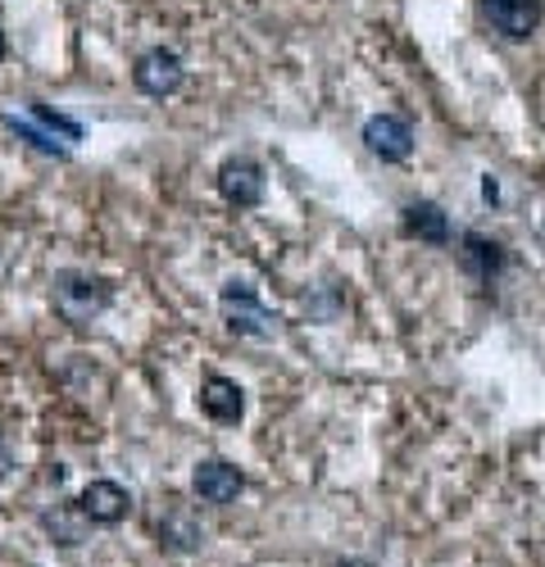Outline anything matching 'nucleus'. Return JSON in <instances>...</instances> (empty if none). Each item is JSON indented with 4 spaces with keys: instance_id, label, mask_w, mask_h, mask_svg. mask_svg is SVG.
Returning a JSON list of instances; mask_svg holds the SVG:
<instances>
[{
    "instance_id": "obj_12",
    "label": "nucleus",
    "mask_w": 545,
    "mask_h": 567,
    "mask_svg": "<svg viewBox=\"0 0 545 567\" xmlns=\"http://www.w3.org/2000/svg\"><path fill=\"white\" fill-rule=\"evenodd\" d=\"M160 540L168 549H177V554H192V549L205 545V532H200V523H192V517H187V508H173L160 523Z\"/></svg>"
},
{
    "instance_id": "obj_14",
    "label": "nucleus",
    "mask_w": 545,
    "mask_h": 567,
    "mask_svg": "<svg viewBox=\"0 0 545 567\" xmlns=\"http://www.w3.org/2000/svg\"><path fill=\"white\" fill-rule=\"evenodd\" d=\"M32 114L45 123V132H60L64 141H82V123H73V118H64V114H55L51 105H41V101H32Z\"/></svg>"
},
{
    "instance_id": "obj_6",
    "label": "nucleus",
    "mask_w": 545,
    "mask_h": 567,
    "mask_svg": "<svg viewBox=\"0 0 545 567\" xmlns=\"http://www.w3.org/2000/svg\"><path fill=\"white\" fill-rule=\"evenodd\" d=\"M78 513L86 517L91 527H119L123 517L132 513V495L119 482H91L78 495Z\"/></svg>"
},
{
    "instance_id": "obj_1",
    "label": "nucleus",
    "mask_w": 545,
    "mask_h": 567,
    "mask_svg": "<svg viewBox=\"0 0 545 567\" xmlns=\"http://www.w3.org/2000/svg\"><path fill=\"white\" fill-rule=\"evenodd\" d=\"M114 300V287L105 277H91V272H55L51 281V305L69 327H86L91 318H101Z\"/></svg>"
},
{
    "instance_id": "obj_7",
    "label": "nucleus",
    "mask_w": 545,
    "mask_h": 567,
    "mask_svg": "<svg viewBox=\"0 0 545 567\" xmlns=\"http://www.w3.org/2000/svg\"><path fill=\"white\" fill-rule=\"evenodd\" d=\"M218 196L237 209H255L264 200V168L255 159H227L218 168Z\"/></svg>"
},
{
    "instance_id": "obj_8",
    "label": "nucleus",
    "mask_w": 545,
    "mask_h": 567,
    "mask_svg": "<svg viewBox=\"0 0 545 567\" xmlns=\"http://www.w3.org/2000/svg\"><path fill=\"white\" fill-rule=\"evenodd\" d=\"M192 486L205 504H233L241 491H246V477L237 472V463H227V458H205L196 463L192 472Z\"/></svg>"
},
{
    "instance_id": "obj_17",
    "label": "nucleus",
    "mask_w": 545,
    "mask_h": 567,
    "mask_svg": "<svg viewBox=\"0 0 545 567\" xmlns=\"http://www.w3.org/2000/svg\"><path fill=\"white\" fill-rule=\"evenodd\" d=\"M0 60H6V32H0Z\"/></svg>"
},
{
    "instance_id": "obj_13",
    "label": "nucleus",
    "mask_w": 545,
    "mask_h": 567,
    "mask_svg": "<svg viewBox=\"0 0 545 567\" xmlns=\"http://www.w3.org/2000/svg\"><path fill=\"white\" fill-rule=\"evenodd\" d=\"M0 123H6L10 132H19V136L28 141V146H37L41 155H64V146L55 141V132H41V127H32V123H23V118H14V114H6Z\"/></svg>"
},
{
    "instance_id": "obj_11",
    "label": "nucleus",
    "mask_w": 545,
    "mask_h": 567,
    "mask_svg": "<svg viewBox=\"0 0 545 567\" xmlns=\"http://www.w3.org/2000/svg\"><path fill=\"white\" fill-rule=\"evenodd\" d=\"M464 268L477 277V281H495L500 277V268H505V246L500 241H486V236H477V231H469L464 236Z\"/></svg>"
},
{
    "instance_id": "obj_18",
    "label": "nucleus",
    "mask_w": 545,
    "mask_h": 567,
    "mask_svg": "<svg viewBox=\"0 0 545 567\" xmlns=\"http://www.w3.org/2000/svg\"><path fill=\"white\" fill-rule=\"evenodd\" d=\"M341 567H363V563H341Z\"/></svg>"
},
{
    "instance_id": "obj_16",
    "label": "nucleus",
    "mask_w": 545,
    "mask_h": 567,
    "mask_svg": "<svg viewBox=\"0 0 545 567\" xmlns=\"http://www.w3.org/2000/svg\"><path fill=\"white\" fill-rule=\"evenodd\" d=\"M14 467V454H10V445H6V436H0V477Z\"/></svg>"
},
{
    "instance_id": "obj_4",
    "label": "nucleus",
    "mask_w": 545,
    "mask_h": 567,
    "mask_svg": "<svg viewBox=\"0 0 545 567\" xmlns=\"http://www.w3.org/2000/svg\"><path fill=\"white\" fill-rule=\"evenodd\" d=\"M363 146H369L382 164H404L414 155V127L395 114H373L363 123Z\"/></svg>"
},
{
    "instance_id": "obj_3",
    "label": "nucleus",
    "mask_w": 545,
    "mask_h": 567,
    "mask_svg": "<svg viewBox=\"0 0 545 567\" xmlns=\"http://www.w3.org/2000/svg\"><path fill=\"white\" fill-rule=\"evenodd\" d=\"M477 6H482V19L510 41L532 37L545 19V0H477Z\"/></svg>"
},
{
    "instance_id": "obj_9",
    "label": "nucleus",
    "mask_w": 545,
    "mask_h": 567,
    "mask_svg": "<svg viewBox=\"0 0 545 567\" xmlns=\"http://www.w3.org/2000/svg\"><path fill=\"white\" fill-rule=\"evenodd\" d=\"M200 409H205L209 422H218V427H237V422L246 417V391L233 382V377H205Z\"/></svg>"
},
{
    "instance_id": "obj_5",
    "label": "nucleus",
    "mask_w": 545,
    "mask_h": 567,
    "mask_svg": "<svg viewBox=\"0 0 545 567\" xmlns=\"http://www.w3.org/2000/svg\"><path fill=\"white\" fill-rule=\"evenodd\" d=\"M132 82H136L142 96L164 101V96H173V91L182 86V60L173 51H164V45H155V51H146L142 60L132 64Z\"/></svg>"
},
{
    "instance_id": "obj_2",
    "label": "nucleus",
    "mask_w": 545,
    "mask_h": 567,
    "mask_svg": "<svg viewBox=\"0 0 545 567\" xmlns=\"http://www.w3.org/2000/svg\"><path fill=\"white\" fill-rule=\"evenodd\" d=\"M218 309H223V322H227V332H233V337L272 341V337H278V327H282V318L259 300V291L250 287V281H237V277L218 291Z\"/></svg>"
},
{
    "instance_id": "obj_10",
    "label": "nucleus",
    "mask_w": 545,
    "mask_h": 567,
    "mask_svg": "<svg viewBox=\"0 0 545 567\" xmlns=\"http://www.w3.org/2000/svg\"><path fill=\"white\" fill-rule=\"evenodd\" d=\"M404 231L419 236V241H428V246H450V218L432 200L404 205Z\"/></svg>"
},
{
    "instance_id": "obj_15",
    "label": "nucleus",
    "mask_w": 545,
    "mask_h": 567,
    "mask_svg": "<svg viewBox=\"0 0 545 567\" xmlns=\"http://www.w3.org/2000/svg\"><path fill=\"white\" fill-rule=\"evenodd\" d=\"M45 527H51L55 536H60V545H82V527H73L64 513H55V517H45Z\"/></svg>"
}]
</instances>
